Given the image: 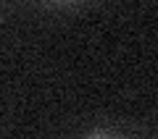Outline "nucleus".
Instances as JSON below:
<instances>
[{"label":"nucleus","instance_id":"1","mask_svg":"<svg viewBox=\"0 0 158 139\" xmlns=\"http://www.w3.org/2000/svg\"><path fill=\"white\" fill-rule=\"evenodd\" d=\"M85 139H124V137H116V134H108V131H95V134H90Z\"/></svg>","mask_w":158,"mask_h":139}]
</instances>
